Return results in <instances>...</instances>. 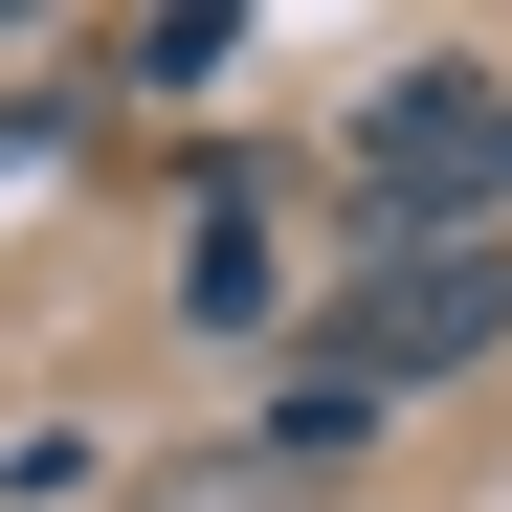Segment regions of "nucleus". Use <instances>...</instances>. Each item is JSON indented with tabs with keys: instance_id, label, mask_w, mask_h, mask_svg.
I'll use <instances>...</instances> for the list:
<instances>
[{
	"instance_id": "obj_1",
	"label": "nucleus",
	"mask_w": 512,
	"mask_h": 512,
	"mask_svg": "<svg viewBox=\"0 0 512 512\" xmlns=\"http://www.w3.org/2000/svg\"><path fill=\"white\" fill-rule=\"evenodd\" d=\"M512 334V223H446V245H379L357 290H334V401H401V379H468Z\"/></svg>"
},
{
	"instance_id": "obj_2",
	"label": "nucleus",
	"mask_w": 512,
	"mask_h": 512,
	"mask_svg": "<svg viewBox=\"0 0 512 512\" xmlns=\"http://www.w3.org/2000/svg\"><path fill=\"white\" fill-rule=\"evenodd\" d=\"M357 201H401L423 245H446V201H512V90L490 67H401L357 112Z\"/></svg>"
},
{
	"instance_id": "obj_3",
	"label": "nucleus",
	"mask_w": 512,
	"mask_h": 512,
	"mask_svg": "<svg viewBox=\"0 0 512 512\" xmlns=\"http://www.w3.org/2000/svg\"><path fill=\"white\" fill-rule=\"evenodd\" d=\"M357 446H379V401H334V379L268 401V468H357Z\"/></svg>"
}]
</instances>
